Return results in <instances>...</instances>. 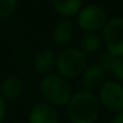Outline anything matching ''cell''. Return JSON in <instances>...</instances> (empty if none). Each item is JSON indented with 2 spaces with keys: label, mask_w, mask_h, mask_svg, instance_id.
<instances>
[{
  "label": "cell",
  "mask_w": 123,
  "mask_h": 123,
  "mask_svg": "<svg viewBox=\"0 0 123 123\" xmlns=\"http://www.w3.org/2000/svg\"><path fill=\"white\" fill-rule=\"evenodd\" d=\"M67 110L71 123H95L99 116L100 103L94 93L82 89L73 93L67 104Z\"/></svg>",
  "instance_id": "6da1fadb"
},
{
  "label": "cell",
  "mask_w": 123,
  "mask_h": 123,
  "mask_svg": "<svg viewBox=\"0 0 123 123\" xmlns=\"http://www.w3.org/2000/svg\"><path fill=\"white\" fill-rule=\"evenodd\" d=\"M40 93L46 103L54 107L67 106L71 95L73 88L67 79L59 74H47L40 81Z\"/></svg>",
  "instance_id": "7a4b0ae2"
},
{
  "label": "cell",
  "mask_w": 123,
  "mask_h": 123,
  "mask_svg": "<svg viewBox=\"0 0 123 123\" xmlns=\"http://www.w3.org/2000/svg\"><path fill=\"white\" fill-rule=\"evenodd\" d=\"M87 65L86 54L76 47H65L55 58L58 74L67 80L81 76Z\"/></svg>",
  "instance_id": "3957f363"
},
{
  "label": "cell",
  "mask_w": 123,
  "mask_h": 123,
  "mask_svg": "<svg viewBox=\"0 0 123 123\" xmlns=\"http://www.w3.org/2000/svg\"><path fill=\"white\" fill-rule=\"evenodd\" d=\"M107 21L109 17L105 9L95 4L82 6L76 15L77 27L85 33H97L101 30Z\"/></svg>",
  "instance_id": "277c9868"
},
{
  "label": "cell",
  "mask_w": 123,
  "mask_h": 123,
  "mask_svg": "<svg viewBox=\"0 0 123 123\" xmlns=\"http://www.w3.org/2000/svg\"><path fill=\"white\" fill-rule=\"evenodd\" d=\"M101 31V41L106 51L115 57H123V18L115 17L109 19Z\"/></svg>",
  "instance_id": "5b68a950"
},
{
  "label": "cell",
  "mask_w": 123,
  "mask_h": 123,
  "mask_svg": "<svg viewBox=\"0 0 123 123\" xmlns=\"http://www.w3.org/2000/svg\"><path fill=\"white\" fill-rule=\"evenodd\" d=\"M98 100L110 112L123 110V85L117 81H105L99 88Z\"/></svg>",
  "instance_id": "8992f818"
},
{
  "label": "cell",
  "mask_w": 123,
  "mask_h": 123,
  "mask_svg": "<svg viewBox=\"0 0 123 123\" xmlns=\"http://www.w3.org/2000/svg\"><path fill=\"white\" fill-rule=\"evenodd\" d=\"M28 123H59L57 107L46 101L33 105L28 113Z\"/></svg>",
  "instance_id": "52a82bcc"
},
{
  "label": "cell",
  "mask_w": 123,
  "mask_h": 123,
  "mask_svg": "<svg viewBox=\"0 0 123 123\" xmlns=\"http://www.w3.org/2000/svg\"><path fill=\"white\" fill-rule=\"evenodd\" d=\"M105 76L106 73L104 69L98 63H93L87 65L81 74V85L85 91L94 93L95 91H99V88L105 82Z\"/></svg>",
  "instance_id": "ba28073f"
},
{
  "label": "cell",
  "mask_w": 123,
  "mask_h": 123,
  "mask_svg": "<svg viewBox=\"0 0 123 123\" xmlns=\"http://www.w3.org/2000/svg\"><path fill=\"white\" fill-rule=\"evenodd\" d=\"M75 25L69 18L60 19L52 30V41L58 47H67L74 39Z\"/></svg>",
  "instance_id": "9c48e42d"
},
{
  "label": "cell",
  "mask_w": 123,
  "mask_h": 123,
  "mask_svg": "<svg viewBox=\"0 0 123 123\" xmlns=\"http://www.w3.org/2000/svg\"><path fill=\"white\" fill-rule=\"evenodd\" d=\"M55 53L49 48H42L39 51L33 59V68L34 71L39 75L51 74L52 69L55 67Z\"/></svg>",
  "instance_id": "30bf717a"
},
{
  "label": "cell",
  "mask_w": 123,
  "mask_h": 123,
  "mask_svg": "<svg viewBox=\"0 0 123 123\" xmlns=\"http://www.w3.org/2000/svg\"><path fill=\"white\" fill-rule=\"evenodd\" d=\"M53 10L63 18L76 17L83 6V0H51Z\"/></svg>",
  "instance_id": "8fae6325"
},
{
  "label": "cell",
  "mask_w": 123,
  "mask_h": 123,
  "mask_svg": "<svg viewBox=\"0 0 123 123\" xmlns=\"http://www.w3.org/2000/svg\"><path fill=\"white\" fill-rule=\"evenodd\" d=\"M23 91V82L18 76L10 75L5 77L0 85V95L5 100H13L21 95Z\"/></svg>",
  "instance_id": "7c38bea8"
},
{
  "label": "cell",
  "mask_w": 123,
  "mask_h": 123,
  "mask_svg": "<svg viewBox=\"0 0 123 123\" xmlns=\"http://www.w3.org/2000/svg\"><path fill=\"white\" fill-rule=\"evenodd\" d=\"M101 39L97 33H85L79 42V49L85 54H92L100 49Z\"/></svg>",
  "instance_id": "4fadbf2b"
},
{
  "label": "cell",
  "mask_w": 123,
  "mask_h": 123,
  "mask_svg": "<svg viewBox=\"0 0 123 123\" xmlns=\"http://www.w3.org/2000/svg\"><path fill=\"white\" fill-rule=\"evenodd\" d=\"M17 7V0H0V19L10 17Z\"/></svg>",
  "instance_id": "5bb4252c"
},
{
  "label": "cell",
  "mask_w": 123,
  "mask_h": 123,
  "mask_svg": "<svg viewBox=\"0 0 123 123\" xmlns=\"http://www.w3.org/2000/svg\"><path fill=\"white\" fill-rule=\"evenodd\" d=\"M116 58H117V57H115L113 54H111V53H109V52L106 51V52H103V53L99 55L97 63L104 69L105 73H111Z\"/></svg>",
  "instance_id": "9a60e30c"
},
{
  "label": "cell",
  "mask_w": 123,
  "mask_h": 123,
  "mask_svg": "<svg viewBox=\"0 0 123 123\" xmlns=\"http://www.w3.org/2000/svg\"><path fill=\"white\" fill-rule=\"evenodd\" d=\"M113 75V77L116 79L117 82L123 83V57H117L115 60V64L112 67L111 73Z\"/></svg>",
  "instance_id": "2e32d148"
},
{
  "label": "cell",
  "mask_w": 123,
  "mask_h": 123,
  "mask_svg": "<svg viewBox=\"0 0 123 123\" xmlns=\"http://www.w3.org/2000/svg\"><path fill=\"white\" fill-rule=\"evenodd\" d=\"M6 112H7V104H6V100L0 95V123H1L6 116Z\"/></svg>",
  "instance_id": "e0dca14e"
},
{
  "label": "cell",
  "mask_w": 123,
  "mask_h": 123,
  "mask_svg": "<svg viewBox=\"0 0 123 123\" xmlns=\"http://www.w3.org/2000/svg\"><path fill=\"white\" fill-rule=\"evenodd\" d=\"M111 123H123V110L115 113V116L111 119Z\"/></svg>",
  "instance_id": "ac0fdd59"
},
{
  "label": "cell",
  "mask_w": 123,
  "mask_h": 123,
  "mask_svg": "<svg viewBox=\"0 0 123 123\" xmlns=\"http://www.w3.org/2000/svg\"><path fill=\"white\" fill-rule=\"evenodd\" d=\"M122 1H123V0H122Z\"/></svg>",
  "instance_id": "d6986e66"
}]
</instances>
